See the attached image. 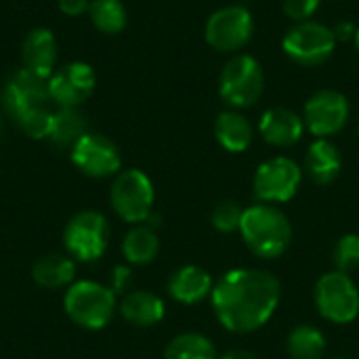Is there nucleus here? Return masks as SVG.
<instances>
[{
    "instance_id": "obj_1",
    "label": "nucleus",
    "mask_w": 359,
    "mask_h": 359,
    "mask_svg": "<svg viewBox=\"0 0 359 359\" xmlns=\"http://www.w3.org/2000/svg\"><path fill=\"white\" fill-rule=\"evenodd\" d=\"M280 282L261 269H231L210 292L212 309L229 332H252L269 322L280 303Z\"/></svg>"
},
{
    "instance_id": "obj_2",
    "label": "nucleus",
    "mask_w": 359,
    "mask_h": 359,
    "mask_svg": "<svg viewBox=\"0 0 359 359\" xmlns=\"http://www.w3.org/2000/svg\"><path fill=\"white\" fill-rule=\"evenodd\" d=\"M48 78H40L27 69H17L2 90V105L11 120L32 139H48L53 111L46 107Z\"/></svg>"
},
{
    "instance_id": "obj_3",
    "label": "nucleus",
    "mask_w": 359,
    "mask_h": 359,
    "mask_svg": "<svg viewBox=\"0 0 359 359\" xmlns=\"http://www.w3.org/2000/svg\"><path fill=\"white\" fill-rule=\"evenodd\" d=\"M246 246L261 259H278L292 240L288 217L271 204H255L244 210L240 223Z\"/></svg>"
},
{
    "instance_id": "obj_4",
    "label": "nucleus",
    "mask_w": 359,
    "mask_h": 359,
    "mask_svg": "<svg viewBox=\"0 0 359 359\" xmlns=\"http://www.w3.org/2000/svg\"><path fill=\"white\" fill-rule=\"evenodd\" d=\"M116 309V292L93 280L74 282L63 294L65 316L82 330H103L114 320Z\"/></svg>"
},
{
    "instance_id": "obj_5",
    "label": "nucleus",
    "mask_w": 359,
    "mask_h": 359,
    "mask_svg": "<svg viewBox=\"0 0 359 359\" xmlns=\"http://www.w3.org/2000/svg\"><path fill=\"white\" fill-rule=\"evenodd\" d=\"M154 183L137 168L120 170L109 187V204L114 212L130 225H141L154 212Z\"/></svg>"
},
{
    "instance_id": "obj_6",
    "label": "nucleus",
    "mask_w": 359,
    "mask_h": 359,
    "mask_svg": "<svg viewBox=\"0 0 359 359\" xmlns=\"http://www.w3.org/2000/svg\"><path fill=\"white\" fill-rule=\"evenodd\" d=\"M65 252L78 263L99 261L109 246V223L97 210L76 212L63 229Z\"/></svg>"
},
{
    "instance_id": "obj_7",
    "label": "nucleus",
    "mask_w": 359,
    "mask_h": 359,
    "mask_svg": "<svg viewBox=\"0 0 359 359\" xmlns=\"http://www.w3.org/2000/svg\"><path fill=\"white\" fill-rule=\"evenodd\" d=\"M265 76L259 61L250 55H236L227 61L219 78V93L231 107H250L263 93Z\"/></svg>"
},
{
    "instance_id": "obj_8",
    "label": "nucleus",
    "mask_w": 359,
    "mask_h": 359,
    "mask_svg": "<svg viewBox=\"0 0 359 359\" xmlns=\"http://www.w3.org/2000/svg\"><path fill=\"white\" fill-rule=\"evenodd\" d=\"M282 46L294 63L313 67L332 57L337 38L330 27L318 21H301L286 32Z\"/></svg>"
},
{
    "instance_id": "obj_9",
    "label": "nucleus",
    "mask_w": 359,
    "mask_h": 359,
    "mask_svg": "<svg viewBox=\"0 0 359 359\" xmlns=\"http://www.w3.org/2000/svg\"><path fill=\"white\" fill-rule=\"evenodd\" d=\"M316 307L332 324H349L359 313V292L343 271H332L316 284Z\"/></svg>"
},
{
    "instance_id": "obj_10",
    "label": "nucleus",
    "mask_w": 359,
    "mask_h": 359,
    "mask_svg": "<svg viewBox=\"0 0 359 359\" xmlns=\"http://www.w3.org/2000/svg\"><path fill=\"white\" fill-rule=\"evenodd\" d=\"M255 32V19L248 8L229 4L215 11L206 21V42L221 53H233L248 44Z\"/></svg>"
},
{
    "instance_id": "obj_11",
    "label": "nucleus",
    "mask_w": 359,
    "mask_h": 359,
    "mask_svg": "<svg viewBox=\"0 0 359 359\" xmlns=\"http://www.w3.org/2000/svg\"><path fill=\"white\" fill-rule=\"evenodd\" d=\"M303 181L299 164L290 158H271L263 162L252 179V191L263 204H280L294 198Z\"/></svg>"
},
{
    "instance_id": "obj_12",
    "label": "nucleus",
    "mask_w": 359,
    "mask_h": 359,
    "mask_svg": "<svg viewBox=\"0 0 359 359\" xmlns=\"http://www.w3.org/2000/svg\"><path fill=\"white\" fill-rule=\"evenodd\" d=\"M69 154L74 166L90 179L116 177L122 168V156L118 145L99 133H86L72 147Z\"/></svg>"
},
{
    "instance_id": "obj_13",
    "label": "nucleus",
    "mask_w": 359,
    "mask_h": 359,
    "mask_svg": "<svg viewBox=\"0 0 359 359\" xmlns=\"http://www.w3.org/2000/svg\"><path fill=\"white\" fill-rule=\"evenodd\" d=\"M95 69L84 61H69L48 78V97L59 107H78L95 90Z\"/></svg>"
},
{
    "instance_id": "obj_14",
    "label": "nucleus",
    "mask_w": 359,
    "mask_h": 359,
    "mask_svg": "<svg viewBox=\"0 0 359 359\" xmlns=\"http://www.w3.org/2000/svg\"><path fill=\"white\" fill-rule=\"evenodd\" d=\"M305 126L320 139L332 137L349 120L347 97L339 90H320L305 103Z\"/></svg>"
},
{
    "instance_id": "obj_15",
    "label": "nucleus",
    "mask_w": 359,
    "mask_h": 359,
    "mask_svg": "<svg viewBox=\"0 0 359 359\" xmlns=\"http://www.w3.org/2000/svg\"><path fill=\"white\" fill-rule=\"evenodd\" d=\"M57 57H59V46L57 38L53 36L50 29L46 27H36L27 32L21 44V63L23 69L40 76V78H50V74L57 69Z\"/></svg>"
},
{
    "instance_id": "obj_16",
    "label": "nucleus",
    "mask_w": 359,
    "mask_h": 359,
    "mask_svg": "<svg viewBox=\"0 0 359 359\" xmlns=\"http://www.w3.org/2000/svg\"><path fill=\"white\" fill-rule=\"evenodd\" d=\"M259 130L269 145L288 147L294 145L305 130V122L299 114L286 107H271L261 116Z\"/></svg>"
},
{
    "instance_id": "obj_17",
    "label": "nucleus",
    "mask_w": 359,
    "mask_h": 359,
    "mask_svg": "<svg viewBox=\"0 0 359 359\" xmlns=\"http://www.w3.org/2000/svg\"><path fill=\"white\" fill-rule=\"evenodd\" d=\"M118 311L135 328H151L164 320V303L158 294L147 290H130L118 303Z\"/></svg>"
},
{
    "instance_id": "obj_18",
    "label": "nucleus",
    "mask_w": 359,
    "mask_h": 359,
    "mask_svg": "<svg viewBox=\"0 0 359 359\" xmlns=\"http://www.w3.org/2000/svg\"><path fill=\"white\" fill-rule=\"evenodd\" d=\"M168 294L183 305H196L212 292V280L206 269L185 265L168 278Z\"/></svg>"
},
{
    "instance_id": "obj_19",
    "label": "nucleus",
    "mask_w": 359,
    "mask_h": 359,
    "mask_svg": "<svg viewBox=\"0 0 359 359\" xmlns=\"http://www.w3.org/2000/svg\"><path fill=\"white\" fill-rule=\"evenodd\" d=\"M32 280L46 290L69 288L76 282V261L65 252H50L32 265Z\"/></svg>"
},
{
    "instance_id": "obj_20",
    "label": "nucleus",
    "mask_w": 359,
    "mask_h": 359,
    "mask_svg": "<svg viewBox=\"0 0 359 359\" xmlns=\"http://www.w3.org/2000/svg\"><path fill=\"white\" fill-rule=\"evenodd\" d=\"M305 166L309 177L318 183V185H330L341 168H343V160H341V151L337 149L334 143H330L328 139H318L305 156Z\"/></svg>"
},
{
    "instance_id": "obj_21",
    "label": "nucleus",
    "mask_w": 359,
    "mask_h": 359,
    "mask_svg": "<svg viewBox=\"0 0 359 359\" xmlns=\"http://www.w3.org/2000/svg\"><path fill=\"white\" fill-rule=\"evenodd\" d=\"M215 137L227 151H246L252 143V126L238 111H223L215 120Z\"/></svg>"
},
{
    "instance_id": "obj_22",
    "label": "nucleus",
    "mask_w": 359,
    "mask_h": 359,
    "mask_svg": "<svg viewBox=\"0 0 359 359\" xmlns=\"http://www.w3.org/2000/svg\"><path fill=\"white\" fill-rule=\"evenodd\" d=\"M88 133L86 118L78 111V107H59L53 114L48 141L59 149H69Z\"/></svg>"
},
{
    "instance_id": "obj_23",
    "label": "nucleus",
    "mask_w": 359,
    "mask_h": 359,
    "mask_svg": "<svg viewBox=\"0 0 359 359\" xmlns=\"http://www.w3.org/2000/svg\"><path fill=\"white\" fill-rule=\"evenodd\" d=\"M160 252V240L156 229L141 223L126 231L122 240V255L130 265H149Z\"/></svg>"
},
{
    "instance_id": "obj_24",
    "label": "nucleus",
    "mask_w": 359,
    "mask_h": 359,
    "mask_svg": "<svg viewBox=\"0 0 359 359\" xmlns=\"http://www.w3.org/2000/svg\"><path fill=\"white\" fill-rule=\"evenodd\" d=\"M286 349L290 359H322L326 351V339L318 328L301 324L288 334Z\"/></svg>"
},
{
    "instance_id": "obj_25",
    "label": "nucleus",
    "mask_w": 359,
    "mask_h": 359,
    "mask_svg": "<svg viewBox=\"0 0 359 359\" xmlns=\"http://www.w3.org/2000/svg\"><path fill=\"white\" fill-rule=\"evenodd\" d=\"M88 17L103 34H120L126 27V8L122 0H90Z\"/></svg>"
},
{
    "instance_id": "obj_26",
    "label": "nucleus",
    "mask_w": 359,
    "mask_h": 359,
    "mask_svg": "<svg viewBox=\"0 0 359 359\" xmlns=\"http://www.w3.org/2000/svg\"><path fill=\"white\" fill-rule=\"evenodd\" d=\"M164 359H219L212 343L198 332H185L175 337L166 351Z\"/></svg>"
},
{
    "instance_id": "obj_27",
    "label": "nucleus",
    "mask_w": 359,
    "mask_h": 359,
    "mask_svg": "<svg viewBox=\"0 0 359 359\" xmlns=\"http://www.w3.org/2000/svg\"><path fill=\"white\" fill-rule=\"evenodd\" d=\"M332 259H334V267H337V271L349 273V271L358 269L359 236H355V233H347V236H343V238L337 242V246H334Z\"/></svg>"
},
{
    "instance_id": "obj_28",
    "label": "nucleus",
    "mask_w": 359,
    "mask_h": 359,
    "mask_svg": "<svg viewBox=\"0 0 359 359\" xmlns=\"http://www.w3.org/2000/svg\"><path fill=\"white\" fill-rule=\"evenodd\" d=\"M242 217H244V210L236 200H223L215 206L210 219H212L215 229H219L223 233H231V231L240 229Z\"/></svg>"
},
{
    "instance_id": "obj_29",
    "label": "nucleus",
    "mask_w": 359,
    "mask_h": 359,
    "mask_svg": "<svg viewBox=\"0 0 359 359\" xmlns=\"http://www.w3.org/2000/svg\"><path fill=\"white\" fill-rule=\"evenodd\" d=\"M320 0H284V13L292 21H309V17L318 11Z\"/></svg>"
},
{
    "instance_id": "obj_30",
    "label": "nucleus",
    "mask_w": 359,
    "mask_h": 359,
    "mask_svg": "<svg viewBox=\"0 0 359 359\" xmlns=\"http://www.w3.org/2000/svg\"><path fill=\"white\" fill-rule=\"evenodd\" d=\"M130 284H133V271L124 265H118L114 271H111V290L116 294H126L130 292Z\"/></svg>"
},
{
    "instance_id": "obj_31",
    "label": "nucleus",
    "mask_w": 359,
    "mask_h": 359,
    "mask_svg": "<svg viewBox=\"0 0 359 359\" xmlns=\"http://www.w3.org/2000/svg\"><path fill=\"white\" fill-rule=\"evenodd\" d=\"M90 0H59V11L67 17H80L88 13Z\"/></svg>"
},
{
    "instance_id": "obj_32",
    "label": "nucleus",
    "mask_w": 359,
    "mask_h": 359,
    "mask_svg": "<svg viewBox=\"0 0 359 359\" xmlns=\"http://www.w3.org/2000/svg\"><path fill=\"white\" fill-rule=\"evenodd\" d=\"M332 32H334V38L337 40H349V38H355L358 27H353V23L345 21V23H339L337 29H332Z\"/></svg>"
},
{
    "instance_id": "obj_33",
    "label": "nucleus",
    "mask_w": 359,
    "mask_h": 359,
    "mask_svg": "<svg viewBox=\"0 0 359 359\" xmlns=\"http://www.w3.org/2000/svg\"><path fill=\"white\" fill-rule=\"evenodd\" d=\"M219 359H257L250 351H244V349H233V351H229V353H225L223 358Z\"/></svg>"
},
{
    "instance_id": "obj_34",
    "label": "nucleus",
    "mask_w": 359,
    "mask_h": 359,
    "mask_svg": "<svg viewBox=\"0 0 359 359\" xmlns=\"http://www.w3.org/2000/svg\"><path fill=\"white\" fill-rule=\"evenodd\" d=\"M353 40H355V46H358V50H359V27H358V32H355V38H353Z\"/></svg>"
},
{
    "instance_id": "obj_35",
    "label": "nucleus",
    "mask_w": 359,
    "mask_h": 359,
    "mask_svg": "<svg viewBox=\"0 0 359 359\" xmlns=\"http://www.w3.org/2000/svg\"><path fill=\"white\" fill-rule=\"evenodd\" d=\"M334 359H343V358H334Z\"/></svg>"
},
{
    "instance_id": "obj_36",
    "label": "nucleus",
    "mask_w": 359,
    "mask_h": 359,
    "mask_svg": "<svg viewBox=\"0 0 359 359\" xmlns=\"http://www.w3.org/2000/svg\"><path fill=\"white\" fill-rule=\"evenodd\" d=\"M0 128H2V124H0Z\"/></svg>"
}]
</instances>
